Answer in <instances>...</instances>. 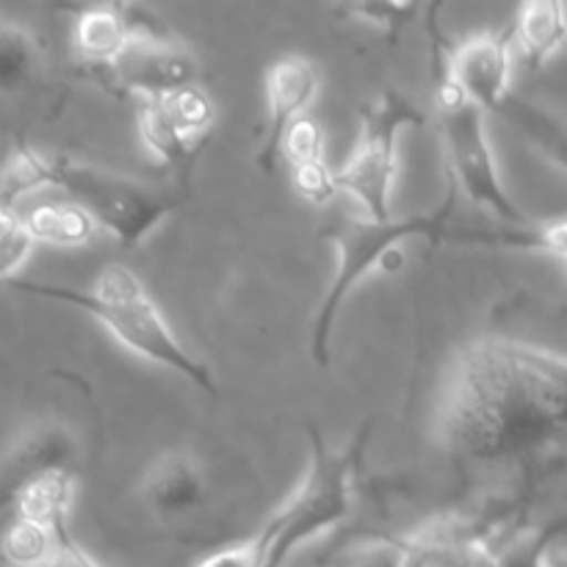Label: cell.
I'll return each mask as SVG.
<instances>
[{"label": "cell", "mask_w": 567, "mask_h": 567, "mask_svg": "<svg viewBox=\"0 0 567 567\" xmlns=\"http://www.w3.org/2000/svg\"><path fill=\"white\" fill-rule=\"evenodd\" d=\"M567 432V358L513 338H480L454 360L435 441L457 463L524 457Z\"/></svg>", "instance_id": "6da1fadb"}, {"label": "cell", "mask_w": 567, "mask_h": 567, "mask_svg": "<svg viewBox=\"0 0 567 567\" xmlns=\"http://www.w3.org/2000/svg\"><path fill=\"white\" fill-rule=\"evenodd\" d=\"M457 183L452 181L446 197L430 214L415 216H391V219H371L365 214H354L347 199H338L327 208L321 238L330 241L338 252V269L316 310L313 330H310V358L319 365H330L332 332H336L338 316L349 293L358 288L360 280L377 269H391V260L396 258V249L410 238H430V241H446L452 214L457 208Z\"/></svg>", "instance_id": "7a4b0ae2"}, {"label": "cell", "mask_w": 567, "mask_h": 567, "mask_svg": "<svg viewBox=\"0 0 567 567\" xmlns=\"http://www.w3.org/2000/svg\"><path fill=\"white\" fill-rule=\"evenodd\" d=\"M3 288L17 293H28V297L50 299V302L72 305V308L83 310L92 319H97L122 347L136 352L138 358L150 360L155 365H164V369L175 371L177 377H186L199 391L210 393V396H219V385H216L208 365L199 363L177 341L172 327L166 324L164 316L158 313L155 302L144 291L142 280L127 266H105L92 291L48 286V282L20 280V277L3 282Z\"/></svg>", "instance_id": "3957f363"}, {"label": "cell", "mask_w": 567, "mask_h": 567, "mask_svg": "<svg viewBox=\"0 0 567 567\" xmlns=\"http://www.w3.org/2000/svg\"><path fill=\"white\" fill-rule=\"evenodd\" d=\"M371 437H374L371 419L343 449H330L319 426H308V476L291 502L280 513L271 515L269 524L264 526L269 532V565L266 567H286L305 543L336 529L352 515L354 485H358Z\"/></svg>", "instance_id": "277c9868"}, {"label": "cell", "mask_w": 567, "mask_h": 567, "mask_svg": "<svg viewBox=\"0 0 567 567\" xmlns=\"http://www.w3.org/2000/svg\"><path fill=\"white\" fill-rule=\"evenodd\" d=\"M432 64H435L437 116H441L452 181L457 183L460 192H465L471 203L487 208L496 219L507 221L513 227H529V216L513 203L507 188L502 186L491 138H487L485 111L460 92L457 83L446 72L443 55L435 44H432Z\"/></svg>", "instance_id": "5b68a950"}, {"label": "cell", "mask_w": 567, "mask_h": 567, "mask_svg": "<svg viewBox=\"0 0 567 567\" xmlns=\"http://www.w3.org/2000/svg\"><path fill=\"white\" fill-rule=\"evenodd\" d=\"M53 186L70 194L94 225L109 230L120 247L136 249L166 216L183 205L186 192L181 188H153L131 181L125 175L75 164L70 158H55Z\"/></svg>", "instance_id": "8992f818"}, {"label": "cell", "mask_w": 567, "mask_h": 567, "mask_svg": "<svg viewBox=\"0 0 567 567\" xmlns=\"http://www.w3.org/2000/svg\"><path fill=\"white\" fill-rule=\"evenodd\" d=\"M426 116L399 92H385L360 109V138L352 158L338 172L343 199H352L360 214L391 219V192L396 181L399 136L408 127H421Z\"/></svg>", "instance_id": "52a82bcc"}, {"label": "cell", "mask_w": 567, "mask_h": 567, "mask_svg": "<svg viewBox=\"0 0 567 567\" xmlns=\"http://www.w3.org/2000/svg\"><path fill=\"white\" fill-rule=\"evenodd\" d=\"M437 11H441V6H432L430 9V33L432 44L441 50L446 72L471 103L480 105L482 111L496 114L504 105V100L513 94L509 92V72H513L509 64H513L515 48L513 25L502 28V31L476 33V37L449 48L441 25L435 20Z\"/></svg>", "instance_id": "ba28073f"}, {"label": "cell", "mask_w": 567, "mask_h": 567, "mask_svg": "<svg viewBox=\"0 0 567 567\" xmlns=\"http://www.w3.org/2000/svg\"><path fill=\"white\" fill-rule=\"evenodd\" d=\"M321 75L313 61L302 55H282L266 70V100H269V125L258 147V169L271 175L282 155L288 131L305 116L319 94Z\"/></svg>", "instance_id": "9c48e42d"}, {"label": "cell", "mask_w": 567, "mask_h": 567, "mask_svg": "<svg viewBox=\"0 0 567 567\" xmlns=\"http://www.w3.org/2000/svg\"><path fill=\"white\" fill-rule=\"evenodd\" d=\"M105 78L111 92L131 94L136 100H166L181 89L197 86L199 64L177 42L131 44Z\"/></svg>", "instance_id": "30bf717a"}, {"label": "cell", "mask_w": 567, "mask_h": 567, "mask_svg": "<svg viewBox=\"0 0 567 567\" xmlns=\"http://www.w3.org/2000/svg\"><path fill=\"white\" fill-rule=\"evenodd\" d=\"M138 498L158 518H186L208 498L203 463L186 449H172L155 457L138 480Z\"/></svg>", "instance_id": "8fae6325"}, {"label": "cell", "mask_w": 567, "mask_h": 567, "mask_svg": "<svg viewBox=\"0 0 567 567\" xmlns=\"http://www.w3.org/2000/svg\"><path fill=\"white\" fill-rule=\"evenodd\" d=\"M70 457L72 441L64 430L50 426V430L33 432L31 437H25L17 446V452L11 454L9 463L0 471V502L6 507H14L22 487L31 485L42 474H50V471L70 468Z\"/></svg>", "instance_id": "7c38bea8"}, {"label": "cell", "mask_w": 567, "mask_h": 567, "mask_svg": "<svg viewBox=\"0 0 567 567\" xmlns=\"http://www.w3.org/2000/svg\"><path fill=\"white\" fill-rule=\"evenodd\" d=\"M513 39L529 70L540 72L567 42V6L559 0L524 3L513 20Z\"/></svg>", "instance_id": "4fadbf2b"}, {"label": "cell", "mask_w": 567, "mask_h": 567, "mask_svg": "<svg viewBox=\"0 0 567 567\" xmlns=\"http://www.w3.org/2000/svg\"><path fill=\"white\" fill-rule=\"evenodd\" d=\"M72 42L78 55L86 66L105 75L116 61L125 55L133 39L122 22L116 6H86L75 9V28H72Z\"/></svg>", "instance_id": "5bb4252c"}, {"label": "cell", "mask_w": 567, "mask_h": 567, "mask_svg": "<svg viewBox=\"0 0 567 567\" xmlns=\"http://www.w3.org/2000/svg\"><path fill=\"white\" fill-rule=\"evenodd\" d=\"M136 127L144 147L175 175H192L194 161L199 158L203 142H188L172 122L164 100H136Z\"/></svg>", "instance_id": "9a60e30c"}, {"label": "cell", "mask_w": 567, "mask_h": 567, "mask_svg": "<svg viewBox=\"0 0 567 567\" xmlns=\"http://www.w3.org/2000/svg\"><path fill=\"white\" fill-rule=\"evenodd\" d=\"M496 114L504 116L513 127H518L520 136H524L537 153H543V158L551 161L557 169L567 172V116L565 114H557V111H548L543 109V105L529 103V100L518 97V94H509Z\"/></svg>", "instance_id": "2e32d148"}, {"label": "cell", "mask_w": 567, "mask_h": 567, "mask_svg": "<svg viewBox=\"0 0 567 567\" xmlns=\"http://www.w3.org/2000/svg\"><path fill=\"white\" fill-rule=\"evenodd\" d=\"M25 227L37 244L53 247H83L94 238L97 225L78 203H42L25 216Z\"/></svg>", "instance_id": "e0dca14e"}, {"label": "cell", "mask_w": 567, "mask_h": 567, "mask_svg": "<svg viewBox=\"0 0 567 567\" xmlns=\"http://www.w3.org/2000/svg\"><path fill=\"white\" fill-rule=\"evenodd\" d=\"M72 502V471L59 468L42 474L33 480L31 485L22 487L17 496V518L37 520V524L50 526V529H61L66 526V509Z\"/></svg>", "instance_id": "ac0fdd59"}, {"label": "cell", "mask_w": 567, "mask_h": 567, "mask_svg": "<svg viewBox=\"0 0 567 567\" xmlns=\"http://www.w3.org/2000/svg\"><path fill=\"white\" fill-rule=\"evenodd\" d=\"M55 161L44 158L25 142H17L11 150L9 161H6L3 172H0V210H11L17 214V203L25 199L28 194L39 192L44 186H53Z\"/></svg>", "instance_id": "d6986e66"}, {"label": "cell", "mask_w": 567, "mask_h": 567, "mask_svg": "<svg viewBox=\"0 0 567 567\" xmlns=\"http://www.w3.org/2000/svg\"><path fill=\"white\" fill-rule=\"evenodd\" d=\"M567 532V518L518 529L493 548V567H554L551 548Z\"/></svg>", "instance_id": "ffe728a7"}, {"label": "cell", "mask_w": 567, "mask_h": 567, "mask_svg": "<svg viewBox=\"0 0 567 567\" xmlns=\"http://www.w3.org/2000/svg\"><path fill=\"white\" fill-rule=\"evenodd\" d=\"M59 551V535L50 526L14 518L0 540V559L11 567H50Z\"/></svg>", "instance_id": "44dd1931"}, {"label": "cell", "mask_w": 567, "mask_h": 567, "mask_svg": "<svg viewBox=\"0 0 567 567\" xmlns=\"http://www.w3.org/2000/svg\"><path fill=\"white\" fill-rule=\"evenodd\" d=\"M39 66V44L22 28L0 22V92L25 86Z\"/></svg>", "instance_id": "7402d4cb"}, {"label": "cell", "mask_w": 567, "mask_h": 567, "mask_svg": "<svg viewBox=\"0 0 567 567\" xmlns=\"http://www.w3.org/2000/svg\"><path fill=\"white\" fill-rule=\"evenodd\" d=\"M457 238L480 244H502V247L526 249V252H546L554 255V258H563L567 264V219L540 227H513V230L502 233H465V236Z\"/></svg>", "instance_id": "603a6c76"}, {"label": "cell", "mask_w": 567, "mask_h": 567, "mask_svg": "<svg viewBox=\"0 0 567 567\" xmlns=\"http://www.w3.org/2000/svg\"><path fill=\"white\" fill-rule=\"evenodd\" d=\"M164 105L166 111H169L177 131H181L188 142H203V136L216 122L214 100H210L199 86L181 89L177 94L166 97Z\"/></svg>", "instance_id": "cb8c5ba5"}, {"label": "cell", "mask_w": 567, "mask_h": 567, "mask_svg": "<svg viewBox=\"0 0 567 567\" xmlns=\"http://www.w3.org/2000/svg\"><path fill=\"white\" fill-rule=\"evenodd\" d=\"M343 20H358L360 25L377 28L388 37V42L396 44L402 39L404 28L415 22L421 14V6L415 3H347L336 9Z\"/></svg>", "instance_id": "d4e9b609"}, {"label": "cell", "mask_w": 567, "mask_h": 567, "mask_svg": "<svg viewBox=\"0 0 567 567\" xmlns=\"http://www.w3.org/2000/svg\"><path fill=\"white\" fill-rule=\"evenodd\" d=\"M291 186L305 203L316 205V208H330L341 199V188H338V172H330L324 158L302 161V164L291 166Z\"/></svg>", "instance_id": "484cf974"}, {"label": "cell", "mask_w": 567, "mask_h": 567, "mask_svg": "<svg viewBox=\"0 0 567 567\" xmlns=\"http://www.w3.org/2000/svg\"><path fill=\"white\" fill-rule=\"evenodd\" d=\"M332 567H413V548L408 537H382L352 548Z\"/></svg>", "instance_id": "4316f807"}, {"label": "cell", "mask_w": 567, "mask_h": 567, "mask_svg": "<svg viewBox=\"0 0 567 567\" xmlns=\"http://www.w3.org/2000/svg\"><path fill=\"white\" fill-rule=\"evenodd\" d=\"M120 11L122 22H125L127 33H131L133 44H166L175 42V33L169 31L166 20L161 14H155L147 6L136 3H114Z\"/></svg>", "instance_id": "83f0119b"}, {"label": "cell", "mask_w": 567, "mask_h": 567, "mask_svg": "<svg viewBox=\"0 0 567 567\" xmlns=\"http://www.w3.org/2000/svg\"><path fill=\"white\" fill-rule=\"evenodd\" d=\"M282 155H286L288 166L302 164V161L324 158V131L310 116H302L288 131L286 144H282Z\"/></svg>", "instance_id": "f1b7e54d"}, {"label": "cell", "mask_w": 567, "mask_h": 567, "mask_svg": "<svg viewBox=\"0 0 567 567\" xmlns=\"http://www.w3.org/2000/svg\"><path fill=\"white\" fill-rule=\"evenodd\" d=\"M33 244L37 241H33V236L28 233V227H22L20 236L0 249V288H3V282L14 280V271L25 264V258L31 255V249H33Z\"/></svg>", "instance_id": "f546056e"}, {"label": "cell", "mask_w": 567, "mask_h": 567, "mask_svg": "<svg viewBox=\"0 0 567 567\" xmlns=\"http://www.w3.org/2000/svg\"><path fill=\"white\" fill-rule=\"evenodd\" d=\"M55 535H59V551H55L50 567H100L81 546H78L75 537L70 535V526L55 529Z\"/></svg>", "instance_id": "4dcf8cb0"}, {"label": "cell", "mask_w": 567, "mask_h": 567, "mask_svg": "<svg viewBox=\"0 0 567 567\" xmlns=\"http://www.w3.org/2000/svg\"><path fill=\"white\" fill-rule=\"evenodd\" d=\"M3 509H6V507H3V504H0V513H3Z\"/></svg>", "instance_id": "1f68e13d"}, {"label": "cell", "mask_w": 567, "mask_h": 567, "mask_svg": "<svg viewBox=\"0 0 567 567\" xmlns=\"http://www.w3.org/2000/svg\"><path fill=\"white\" fill-rule=\"evenodd\" d=\"M565 266H567V264H565Z\"/></svg>", "instance_id": "d6a6232c"}]
</instances>
